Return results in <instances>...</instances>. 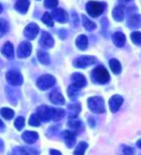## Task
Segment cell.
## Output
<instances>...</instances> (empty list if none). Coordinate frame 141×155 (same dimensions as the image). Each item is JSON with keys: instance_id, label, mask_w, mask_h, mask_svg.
<instances>
[{"instance_id": "1", "label": "cell", "mask_w": 141, "mask_h": 155, "mask_svg": "<svg viewBox=\"0 0 141 155\" xmlns=\"http://www.w3.org/2000/svg\"><path fill=\"white\" fill-rule=\"evenodd\" d=\"M92 80L99 84H105L109 81V73L106 71V68L102 66H99L93 69L91 73Z\"/></svg>"}, {"instance_id": "2", "label": "cell", "mask_w": 141, "mask_h": 155, "mask_svg": "<svg viewBox=\"0 0 141 155\" xmlns=\"http://www.w3.org/2000/svg\"><path fill=\"white\" fill-rule=\"evenodd\" d=\"M87 104L90 111L95 114H102L105 112V101L101 97H92L88 98Z\"/></svg>"}, {"instance_id": "3", "label": "cell", "mask_w": 141, "mask_h": 155, "mask_svg": "<svg viewBox=\"0 0 141 155\" xmlns=\"http://www.w3.org/2000/svg\"><path fill=\"white\" fill-rule=\"evenodd\" d=\"M105 6L104 4L97 1H90L86 5V11L90 17L97 18L104 13Z\"/></svg>"}, {"instance_id": "4", "label": "cell", "mask_w": 141, "mask_h": 155, "mask_svg": "<svg viewBox=\"0 0 141 155\" xmlns=\"http://www.w3.org/2000/svg\"><path fill=\"white\" fill-rule=\"evenodd\" d=\"M55 83H56V79L52 75L45 74V75H42L41 77H39V79H38V81H37V86L40 90L46 91L53 87L54 85H55Z\"/></svg>"}, {"instance_id": "5", "label": "cell", "mask_w": 141, "mask_h": 155, "mask_svg": "<svg viewBox=\"0 0 141 155\" xmlns=\"http://www.w3.org/2000/svg\"><path fill=\"white\" fill-rule=\"evenodd\" d=\"M6 80L11 86H20L23 82L21 73L17 71H10L6 73Z\"/></svg>"}, {"instance_id": "6", "label": "cell", "mask_w": 141, "mask_h": 155, "mask_svg": "<svg viewBox=\"0 0 141 155\" xmlns=\"http://www.w3.org/2000/svg\"><path fill=\"white\" fill-rule=\"evenodd\" d=\"M96 62V58L93 56H80L74 61V66L78 68H83L93 65Z\"/></svg>"}, {"instance_id": "7", "label": "cell", "mask_w": 141, "mask_h": 155, "mask_svg": "<svg viewBox=\"0 0 141 155\" xmlns=\"http://www.w3.org/2000/svg\"><path fill=\"white\" fill-rule=\"evenodd\" d=\"M32 51V45L29 41H22L18 48V57L19 58H27Z\"/></svg>"}, {"instance_id": "8", "label": "cell", "mask_w": 141, "mask_h": 155, "mask_svg": "<svg viewBox=\"0 0 141 155\" xmlns=\"http://www.w3.org/2000/svg\"><path fill=\"white\" fill-rule=\"evenodd\" d=\"M39 33V26L36 23H30L24 29V36L28 40H34Z\"/></svg>"}, {"instance_id": "9", "label": "cell", "mask_w": 141, "mask_h": 155, "mask_svg": "<svg viewBox=\"0 0 141 155\" xmlns=\"http://www.w3.org/2000/svg\"><path fill=\"white\" fill-rule=\"evenodd\" d=\"M40 45L44 47V48H50V47H52L54 45L53 38H52L50 33H47L46 31H43L42 32Z\"/></svg>"}, {"instance_id": "10", "label": "cell", "mask_w": 141, "mask_h": 155, "mask_svg": "<svg viewBox=\"0 0 141 155\" xmlns=\"http://www.w3.org/2000/svg\"><path fill=\"white\" fill-rule=\"evenodd\" d=\"M51 17L60 23L67 22L68 19H69L67 12L66 11H64L63 9H54L52 14H51Z\"/></svg>"}, {"instance_id": "11", "label": "cell", "mask_w": 141, "mask_h": 155, "mask_svg": "<svg viewBox=\"0 0 141 155\" xmlns=\"http://www.w3.org/2000/svg\"><path fill=\"white\" fill-rule=\"evenodd\" d=\"M62 137H63L65 143H66L68 147L70 148L74 146L75 141H77V135H75V133L74 131H70V130L63 131Z\"/></svg>"}, {"instance_id": "12", "label": "cell", "mask_w": 141, "mask_h": 155, "mask_svg": "<svg viewBox=\"0 0 141 155\" xmlns=\"http://www.w3.org/2000/svg\"><path fill=\"white\" fill-rule=\"evenodd\" d=\"M39 119L43 121H48L50 120V107L42 105L37 109V114Z\"/></svg>"}, {"instance_id": "13", "label": "cell", "mask_w": 141, "mask_h": 155, "mask_svg": "<svg viewBox=\"0 0 141 155\" xmlns=\"http://www.w3.org/2000/svg\"><path fill=\"white\" fill-rule=\"evenodd\" d=\"M123 97L119 94H115L110 98L109 100V107H110V111L112 113H116L117 111H119L121 105L123 104Z\"/></svg>"}, {"instance_id": "14", "label": "cell", "mask_w": 141, "mask_h": 155, "mask_svg": "<svg viewBox=\"0 0 141 155\" xmlns=\"http://www.w3.org/2000/svg\"><path fill=\"white\" fill-rule=\"evenodd\" d=\"M50 99L53 104L56 105H63L65 104V98L62 94L58 90H53L50 94Z\"/></svg>"}, {"instance_id": "15", "label": "cell", "mask_w": 141, "mask_h": 155, "mask_svg": "<svg viewBox=\"0 0 141 155\" xmlns=\"http://www.w3.org/2000/svg\"><path fill=\"white\" fill-rule=\"evenodd\" d=\"M72 79L74 81V85H75V86L78 87L79 89L83 88L87 85V80H86L83 74H81V73H78V72L74 73L72 76Z\"/></svg>"}, {"instance_id": "16", "label": "cell", "mask_w": 141, "mask_h": 155, "mask_svg": "<svg viewBox=\"0 0 141 155\" xmlns=\"http://www.w3.org/2000/svg\"><path fill=\"white\" fill-rule=\"evenodd\" d=\"M29 5V0H18L15 4V9L20 14H25L28 11Z\"/></svg>"}, {"instance_id": "17", "label": "cell", "mask_w": 141, "mask_h": 155, "mask_svg": "<svg viewBox=\"0 0 141 155\" xmlns=\"http://www.w3.org/2000/svg\"><path fill=\"white\" fill-rule=\"evenodd\" d=\"M21 137H22L23 141L25 143H34L38 140L39 135H38V133L35 132V131H25Z\"/></svg>"}, {"instance_id": "18", "label": "cell", "mask_w": 141, "mask_h": 155, "mask_svg": "<svg viewBox=\"0 0 141 155\" xmlns=\"http://www.w3.org/2000/svg\"><path fill=\"white\" fill-rule=\"evenodd\" d=\"M1 52H2V54L5 57H6V58H8V59H13L14 58V55H15L13 45L11 44V42L7 41L6 44L3 45L2 49H1Z\"/></svg>"}, {"instance_id": "19", "label": "cell", "mask_w": 141, "mask_h": 155, "mask_svg": "<svg viewBox=\"0 0 141 155\" xmlns=\"http://www.w3.org/2000/svg\"><path fill=\"white\" fill-rule=\"evenodd\" d=\"M65 117V111L63 109L58 108H50V120L54 121L61 120Z\"/></svg>"}, {"instance_id": "20", "label": "cell", "mask_w": 141, "mask_h": 155, "mask_svg": "<svg viewBox=\"0 0 141 155\" xmlns=\"http://www.w3.org/2000/svg\"><path fill=\"white\" fill-rule=\"evenodd\" d=\"M112 40L116 46L122 47L125 45V42H126V37H125L122 32H116V33L113 34Z\"/></svg>"}, {"instance_id": "21", "label": "cell", "mask_w": 141, "mask_h": 155, "mask_svg": "<svg viewBox=\"0 0 141 155\" xmlns=\"http://www.w3.org/2000/svg\"><path fill=\"white\" fill-rule=\"evenodd\" d=\"M75 45L80 50H85L88 46V39L85 35H80L75 41Z\"/></svg>"}, {"instance_id": "22", "label": "cell", "mask_w": 141, "mask_h": 155, "mask_svg": "<svg viewBox=\"0 0 141 155\" xmlns=\"http://www.w3.org/2000/svg\"><path fill=\"white\" fill-rule=\"evenodd\" d=\"M129 25L132 28H139L141 27V15H132L129 18Z\"/></svg>"}, {"instance_id": "23", "label": "cell", "mask_w": 141, "mask_h": 155, "mask_svg": "<svg viewBox=\"0 0 141 155\" xmlns=\"http://www.w3.org/2000/svg\"><path fill=\"white\" fill-rule=\"evenodd\" d=\"M112 15L113 18H114L116 21H122L124 18V9L121 6H117L113 9L112 12Z\"/></svg>"}, {"instance_id": "24", "label": "cell", "mask_w": 141, "mask_h": 155, "mask_svg": "<svg viewBox=\"0 0 141 155\" xmlns=\"http://www.w3.org/2000/svg\"><path fill=\"white\" fill-rule=\"evenodd\" d=\"M109 66H110L112 72L115 73V74H119L122 71L121 64L118 60H116V59H111V60L109 61Z\"/></svg>"}, {"instance_id": "25", "label": "cell", "mask_w": 141, "mask_h": 155, "mask_svg": "<svg viewBox=\"0 0 141 155\" xmlns=\"http://www.w3.org/2000/svg\"><path fill=\"white\" fill-rule=\"evenodd\" d=\"M79 91H80V89L78 87H77L75 85L72 84L69 87V89H68V95H69V97L72 100H74L75 98L77 97V95L79 94Z\"/></svg>"}, {"instance_id": "26", "label": "cell", "mask_w": 141, "mask_h": 155, "mask_svg": "<svg viewBox=\"0 0 141 155\" xmlns=\"http://www.w3.org/2000/svg\"><path fill=\"white\" fill-rule=\"evenodd\" d=\"M82 24L84 26V28L88 31H93L97 27L93 21H91L87 17H85V15H82Z\"/></svg>"}, {"instance_id": "27", "label": "cell", "mask_w": 141, "mask_h": 155, "mask_svg": "<svg viewBox=\"0 0 141 155\" xmlns=\"http://www.w3.org/2000/svg\"><path fill=\"white\" fill-rule=\"evenodd\" d=\"M81 110V107L80 104L78 103H75V104H72L69 106V111H70V117L74 119L75 117L78 115V113Z\"/></svg>"}, {"instance_id": "28", "label": "cell", "mask_w": 141, "mask_h": 155, "mask_svg": "<svg viewBox=\"0 0 141 155\" xmlns=\"http://www.w3.org/2000/svg\"><path fill=\"white\" fill-rule=\"evenodd\" d=\"M38 59H39V61L43 64V65H48V64L50 63V56H48V54L45 51L38 52Z\"/></svg>"}, {"instance_id": "29", "label": "cell", "mask_w": 141, "mask_h": 155, "mask_svg": "<svg viewBox=\"0 0 141 155\" xmlns=\"http://www.w3.org/2000/svg\"><path fill=\"white\" fill-rule=\"evenodd\" d=\"M88 147V143L85 142H81L77 147L75 148V150L74 152V155H84L86 149Z\"/></svg>"}, {"instance_id": "30", "label": "cell", "mask_w": 141, "mask_h": 155, "mask_svg": "<svg viewBox=\"0 0 141 155\" xmlns=\"http://www.w3.org/2000/svg\"><path fill=\"white\" fill-rule=\"evenodd\" d=\"M0 114L6 120H12L15 116V112L10 108H2L0 110Z\"/></svg>"}, {"instance_id": "31", "label": "cell", "mask_w": 141, "mask_h": 155, "mask_svg": "<svg viewBox=\"0 0 141 155\" xmlns=\"http://www.w3.org/2000/svg\"><path fill=\"white\" fill-rule=\"evenodd\" d=\"M12 155H31L30 150L24 147H15L12 151Z\"/></svg>"}, {"instance_id": "32", "label": "cell", "mask_w": 141, "mask_h": 155, "mask_svg": "<svg viewBox=\"0 0 141 155\" xmlns=\"http://www.w3.org/2000/svg\"><path fill=\"white\" fill-rule=\"evenodd\" d=\"M42 21L46 25L50 26V27H52L53 26V18L51 17V15L50 13L44 14V15H43V18H42Z\"/></svg>"}, {"instance_id": "33", "label": "cell", "mask_w": 141, "mask_h": 155, "mask_svg": "<svg viewBox=\"0 0 141 155\" xmlns=\"http://www.w3.org/2000/svg\"><path fill=\"white\" fill-rule=\"evenodd\" d=\"M131 38L134 45H141V32H132Z\"/></svg>"}, {"instance_id": "34", "label": "cell", "mask_w": 141, "mask_h": 155, "mask_svg": "<svg viewBox=\"0 0 141 155\" xmlns=\"http://www.w3.org/2000/svg\"><path fill=\"white\" fill-rule=\"evenodd\" d=\"M25 124V120L23 117H18L15 120V126L18 130H21L24 127Z\"/></svg>"}, {"instance_id": "35", "label": "cell", "mask_w": 141, "mask_h": 155, "mask_svg": "<svg viewBox=\"0 0 141 155\" xmlns=\"http://www.w3.org/2000/svg\"><path fill=\"white\" fill-rule=\"evenodd\" d=\"M29 124L31 126H40L41 124V120L39 119V117H38L36 114L32 115L29 119Z\"/></svg>"}, {"instance_id": "36", "label": "cell", "mask_w": 141, "mask_h": 155, "mask_svg": "<svg viewBox=\"0 0 141 155\" xmlns=\"http://www.w3.org/2000/svg\"><path fill=\"white\" fill-rule=\"evenodd\" d=\"M81 125H82V122H81L80 120H78L74 119V120H70L69 121V126L70 128H73V129H74V130L79 129V128L81 127Z\"/></svg>"}, {"instance_id": "37", "label": "cell", "mask_w": 141, "mask_h": 155, "mask_svg": "<svg viewBox=\"0 0 141 155\" xmlns=\"http://www.w3.org/2000/svg\"><path fill=\"white\" fill-rule=\"evenodd\" d=\"M8 31V24L6 21L0 20V38L3 37Z\"/></svg>"}, {"instance_id": "38", "label": "cell", "mask_w": 141, "mask_h": 155, "mask_svg": "<svg viewBox=\"0 0 141 155\" xmlns=\"http://www.w3.org/2000/svg\"><path fill=\"white\" fill-rule=\"evenodd\" d=\"M58 5V0H45V6L48 9H54Z\"/></svg>"}, {"instance_id": "39", "label": "cell", "mask_w": 141, "mask_h": 155, "mask_svg": "<svg viewBox=\"0 0 141 155\" xmlns=\"http://www.w3.org/2000/svg\"><path fill=\"white\" fill-rule=\"evenodd\" d=\"M123 155H133V150L132 147H127L123 149Z\"/></svg>"}, {"instance_id": "40", "label": "cell", "mask_w": 141, "mask_h": 155, "mask_svg": "<svg viewBox=\"0 0 141 155\" xmlns=\"http://www.w3.org/2000/svg\"><path fill=\"white\" fill-rule=\"evenodd\" d=\"M50 155H62L60 151L55 150V149H50Z\"/></svg>"}, {"instance_id": "41", "label": "cell", "mask_w": 141, "mask_h": 155, "mask_svg": "<svg viewBox=\"0 0 141 155\" xmlns=\"http://www.w3.org/2000/svg\"><path fill=\"white\" fill-rule=\"evenodd\" d=\"M3 150H4V143L1 139H0V152H2Z\"/></svg>"}, {"instance_id": "42", "label": "cell", "mask_w": 141, "mask_h": 155, "mask_svg": "<svg viewBox=\"0 0 141 155\" xmlns=\"http://www.w3.org/2000/svg\"><path fill=\"white\" fill-rule=\"evenodd\" d=\"M136 145H137V147H138L139 148H141V140H139V141L137 142Z\"/></svg>"}, {"instance_id": "43", "label": "cell", "mask_w": 141, "mask_h": 155, "mask_svg": "<svg viewBox=\"0 0 141 155\" xmlns=\"http://www.w3.org/2000/svg\"><path fill=\"white\" fill-rule=\"evenodd\" d=\"M4 127V124H3V122L1 121V120H0V128H3Z\"/></svg>"}, {"instance_id": "44", "label": "cell", "mask_w": 141, "mask_h": 155, "mask_svg": "<svg viewBox=\"0 0 141 155\" xmlns=\"http://www.w3.org/2000/svg\"><path fill=\"white\" fill-rule=\"evenodd\" d=\"M2 10H3V9H2V6H1V4H0V14L2 13Z\"/></svg>"}]
</instances>
